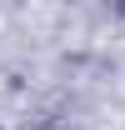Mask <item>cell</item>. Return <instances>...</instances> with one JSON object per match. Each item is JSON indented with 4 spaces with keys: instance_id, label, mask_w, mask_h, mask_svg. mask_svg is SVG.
Returning a JSON list of instances; mask_svg holds the SVG:
<instances>
[{
    "instance_id": "cell-1",
    "label": "cell",
    "mask_w": 125,
    "mask_h": 130,
    "mask_svg": "<svg viewBox=\"0 0 125 130\" xmlns=\"http://www.w3.org/2000/svg\"><path fill=\"white\" fill-rule=\"evenodd\" d=\"M115 15H125V0H115Z\"/></svg>"
}]
</instances>
